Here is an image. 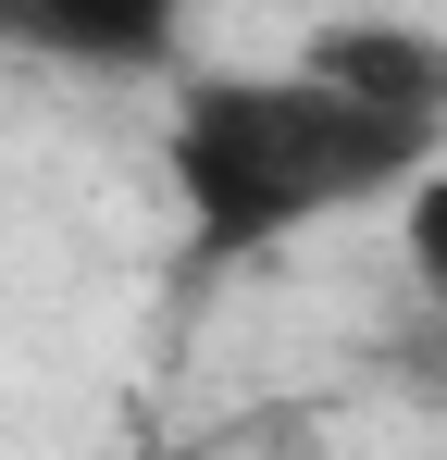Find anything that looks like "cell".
<instances>
[{
    "mask_svg": "<svg viewBox=\"0 0 447 460\" xmlns=\"http://www.w3.org/2000/svg\"><path fill=\"white\" fill-rule=\"evenodd\" d=\"M187 38V0H0V50L74 75H162Z\"/></svg>",
    "mask_w": 447,
    "mask_h": 460,
    "instance_id": "cell-2",
    "label": "cell"
},
{
    "mask_svg": "<svg viewBox=\"0 0 447 460\" xmlns=\"http://www.w3.org/2000/svg\"><path fill=\"white\" fill-rule=\"evenodd\" d=\"M298 63H311V75H336L348 100H372V112H398V125L447 137V38H435V25L348 13V25H311V50H298Z\"/></svg>",
    "mask_w": 447,
    "mask_h": 460,
    "instance_id": "cell-3",
    "label": "cell"
},
{
    "mask_svg": "<svg viewBox=\"0 0 447 460\" xmlns=\"http://www.w3.org/2000/svg\"><path fill=\"white\" fill-rule=\"evenodd\" d=\"M398 225H410V287L435 299V323H447V150L398 187Z\"/></svg>",
    "mask_w": 447,
    "mask_h": 460,
    "instance_id": "cell-4",
    "label": "cell"
},
{
    "mask_svg": "<svg viewBox=\"0 0 447 460\" xmlns=\"http://www.w3.org/2000/svg\"><path fill=\"white\" fill-rule=\"evenodd\" d=\"M447 137L398 125L348 100L311 63H274V75H187L174 87V125H162V174L187 199V261L224 274V261H261L286 249L298 225H336L361 199H398Z\"/></svg>",
    "mask_w": 447,
    "mask_h": 460,
    "instance_id": "cell-1",
    "label": "cell"
}]
</instances>
